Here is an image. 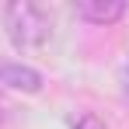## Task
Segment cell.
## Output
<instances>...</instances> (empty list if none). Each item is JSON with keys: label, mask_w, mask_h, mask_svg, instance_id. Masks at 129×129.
I'll list each match as a JSON object with an SVG mask.
<instances>
[{"label": "cell", "mask_w": 129, "mask_h": 129, "mask_svg": "<svg viewBox=\"0 0 129 129\" xmlns=\"http://www.w3.org/2000/svg\"><path fill=\"white\" fill-rule=\"evenodd\" d=\"M4 28H7V39L18 52H49L59 39L56 7H49V4H28V0L7 4Z\"/></svg>", "instance_id": "obj_1"}, {"label": "cell", "mask_w": 129, "mask_h": 129, "mask_svg": "<svg viewBox=\"0 0 129 129\" xmlns=\"http://www.w3.org/2000/svg\"><path fill=\"white\" fill-rule=\"evenodd\" d=\"M0 84L18 87V91H28V94H35V91L42 87V73H39V70H31V66H24V63L0 59Z\"/></svg>", "instance_id": "obj_2"}, {"label": "cell", "mask_w": 129, "mask_h": 129, "mask_svg": "<svg viewBox=\"0 0 129 129\" xmlns=\"http://www.w3.org/2000/svg\"><path fill=\"white\" fill-rule=\"evenodd\" d=\"M77 14L84 21H94V24H112L126 14V4L122 0H80Z\"/></svg>", "instance_id": "obj_3"}, {"label": "cell", "mask_w": 129, "mask_h": 129, "mask_svg": "<svg viewBox=\"0 0 129 129\" xmlns=\"http://www.w3.org/2000/svg\"><path fill=\"white\" fill-rule=\"evenodd\" d=\"M70 129H108L98 115H91V112H80V115H73L70 119Z\"/></svg>", "instance_id": "obj_4"}, {"label": "cell", "mask_w": 129, "mask_h": 129, "mask_svg": "<svg viewBox=\"0 0 129 129\" xmlns=\"http://www.w3.org/2000/svg\"><path fill=\"white\" fill-rule=\"evenodd\" d=\"M0 112H4V101H0Z\"/></svg>", "instance_id": "obj_5"}]
</instances>
